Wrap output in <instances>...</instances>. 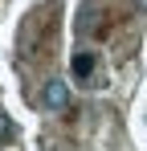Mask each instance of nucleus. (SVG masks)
<instances>
[{
    "label": "nucleus",
    "instance_id": "f257e3e1",
    "mask_svg": "<svg viewBox=\"0 0 147 151\" xmlns=\"http://www.w3.org/2000/svg\"><path fill=\"white\" fill-rule=\"evenodd\" d=\"M41 106H45V110H66V106H70V82H61V78L45 82V90H41Z\"/></svg>",
    "mask_w": 147,
    "mask_h": 151
},
{
    "label": "nucleus",
    "instance_id": "f03ea898",
    "mask_svg": "<svg viewBox=\"0 0 147 151\" xmlns=\"http://www.w3.org/2000/svg\"><path fill=\"white\" fill-rule=\"evenodd\" d=\"M74 78H78V82H86V78L94 74V53H74Z\"/></svg>",
    "mask_w": 147,
    "mask_h": 151
},
{
    "label": "nucleus",
    "instance_id": "7ed1b4c3",
    "mask_svg": "<svg viewBox=\"0 0 147 151\" xmlns=\"http://www.w3.org/2000/svg\"><path fill=\"white\" fill-rule=\"evenodd\" d=\"M4 139H12V123H8V114H0V143Z\"/></svg>",
    "mask_w": 147,
    "mask_h": 151
},
{
    "label": "nucleus",
    "instance_id": "20e7f679",
    "mask_svg": "<svg viewBox=\"0 0 147 151\" xmlns=\"http://www.w3.org/2000/svg\"><path fill=\"white\" fill-rule=\"evenodd\" d=\"M135 4H139V8H143V12H147V0H135Z\"/></svg>",
    "mask_w": 147,
    "mask_h": 151
}]
</instances>
